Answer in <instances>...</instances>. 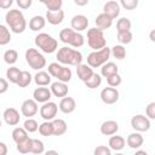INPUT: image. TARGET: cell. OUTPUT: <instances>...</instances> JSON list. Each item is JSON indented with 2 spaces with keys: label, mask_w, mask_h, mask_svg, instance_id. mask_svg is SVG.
I'll use <instances>...</instances> for the list:
<instances>
[{
  "label": "cell",
  "mask_w": 155,
  "mask_h": 155,
  "mask_svg": "<svg viewBox=\"0 0 155 155\" xmlns=\"http://www.w3.org/2000/svg\"><path fill=\"white\" fill-rule=\"evenodd\" d=\"M110 56H111L110 54V48L108 46H105V47H103L102 50H98V51H92L87 56V65L91 67V68L102 67L103 64L109 62Z\"/></svg>",
  "instance_id": "obj_6"
},
{
  "label": "cell",
  "mask_w": 155,
  "mask_h": 155,
  "mask_svg": "<svg viewBox=\"0 0 155 155\" xmlns=\"http://www.w3.org/2000/svg\"><path fill=\"white\" fill-rule=\"evenodd\" d=\"M132 27V23L128 18L126 17H121L120 19H117L116 22V30L117 33H122V31H130Z\"/></svg>",
  "instance_id": "obj_32"
},
{
  "label": "cell",
  "mask_w": 155,
  "mask_h": 155,
  "mask_svg": "<svg viewBox=\"0 0 155 155\" xmlns=\"http://www.w3.org/2000/svg\"><path fill=\"white\" fill-rule=\"evenodd\" d=\"M8 90V81L4 78H0V94L7 92Z\"/></svg>",
  "instance_id": "obj_47"
},
{
  "label": "cell",
  "mask_w": 155,
  "mask_h": 155,
  "mask_svg": "<svg viewBox=\"0 0 155 155\" xmlns=\"http://www.w3.org/2000/svg\"><path fill=\"white\" fill-rule=\"evenodd\" d=\"M31 143H33V138H27L19 143H17V150L21 154H29L31 151Z\"/></svg>",
  "instance_id": "obj_36"
},
{
  "label": "cell",
  "mask_w": 155,
  "mask_h": 155,
  "mask_svg": "<svg viewBox=\"0 0 155 155\" xmlns=\"http://www.w3.org/2000/svg\"><path fill=\"white\" fill-rule=\"evenodd\" d=\"M25 61L28 65L34 70H41L46 65L45 56L36 48H28L25 51Z\"/></svg>",
  "instance_id": "obj_8"
},
{
  "label": "cell",
  "mask_w": 155,
  "mask_h": 155,
  "mask_svg": "<svg viewBox=\"0 0 155 155\" xmlns=\"http://www.w3.org/2000/svg\"><path fill=\"white\" fill-rule=\"evenodd\" d=\"M108 144H109V149H110V150L120 151V150H122V149L125 148V145H126V139H125L124 137H121V136H115V134H113V136L109 138Z\"/></svg>",
  "instance_id": "obj_23"
},
{
  "label": "cell",
  "mask_w": 155,
  "mask_h": 155,
  "mask_svg": "<svg viewBox=\"0 0 155 155\" xmlns=\"http://www.w3.org/2000/svg\"><path fill=\"white\" fill-rule=\"evenodd\" d=\"M21 73H22V70H19L17 67H10V68H7V70H6L7 81H10L11 84H17Z\"/></svg>",
  "instance_id": "obj_29"
},
{
  "label": "cell",
  "mask_w": 155,
  "mask_h": 155,
  "mask_svg": "<svg viewBox=\"0 0 155 155\" xmlns=\"http://www.w3.org/2000/svg\"><path fill=\"white\" fill-rule=\"evenodd\" d=\"M33 79H34L35 84L38 86H40V87H45V86H47V85L51 84V76H50V74L47 71H44V70H39L34 75Z\"/></svg>",
  "instance_id": "obj_26"
},
{
  "label": "cell",
  "mask_w": 155,
  "mask_h": 155,
  "mask_svg": "<svg viewBox=\"0 0 155 155\" xmlns=\"http://www.w3.org/2000/svg\"><path fill=\"white\" fill-rule=\"evenodd\" d=\"M5 22H6L7 27L10 28V30L15 34L23 33L25 30V27H27V22H25L23 12L21 10H16V8L6 12Z\"/></svg>",
  "instance_id": "obj_1"
},
{
  "label": "cell",
  "mask_w": 155,
  "mask_h": 155,
  "mask_svg": "<svg viewBox=\"0 0 155 155\" xmlns=\"http://www.w3.org/2000/svg\"><path fill=\"white\" fill-rule=\"evenodd\" d=\"M110 54H113L114 58L121 61L126 57V48L122 45H115L110 48Z\"/></svg>",
  "instance_id": "obj_38"
},
{
  "label": "cell",
  "mask_w": 155,
  "mask_h": 155,
  "mask_svg": "<svg viewBox=\"0 0 155 155\" xmlns=\"http://www.w3.org/2000/svg\"><path fill=\"white\" fill-rule=\"evenodd\" d=\"M59 40L63 44H68L75 50L85 44V38L81 33L74 31L71 28H64L59 31Z\"/></svg>",
  "instance_id": "obj_3"
},
{
  "label": "cell",
  "mask_w": 155,
  "mask_h": 155,
  "mask_svg": "<svg viewBox=\"0 0 155 155\" xmlns=\"http://www.w3.org/2000/svg\"><path fill=\"white\" fill-rule=\"evenodd\" d=\"M131 126L136 132H147L150 128V120L142 114H137L131 119Z\"/></svg>",
  "instance_id": "obj_9"
},
{
  "label": "cell",
  "mask_w": 155,
  "mask_h": 155,
  "mask_svg": "<svg viewBox=\"0 0 155 155\" xmlns=\"http://www.w3.org/2000/svg\"><path fill=\"white\" fill-rule=\"evenodd\" d=\"M107 82H108L109 87H114V88H115V87H117L119 85H121V82H122V78H121L120 74L117 73V74H114V75L107 78Z\"/></svg>",
  "instance_id": "obj_43"
},
{
  "label": "cell",
  "mask_w": 155,
  "mask_h": 155,
  "mask_svg": "<svg viewBox=\"0 0 155 155\" xmlns=\"http://www.w3.org/2000/svg\"><path fill=\"white\" fill-rule=\"evenodd\" d=\"M51 122L53 127V136H62L67 132L68 125L63 119H53Z\"/></svg>",
  "instance_id": "obj_27"
},
{
  "label": "cell",
  "mask_w": 155,
  "mask_h": 155,
  "mask_svg": "<svg viewBox=\"0 0 155 155\" xmlns=\"http://www.w3.org/2000/svg\"><path fill=\"white\" fill-rule=\"evenodd\" d=\"M35 45L45 53H53L58 48V41L47 33H39L35 36Z\"/></svg>",
  "instance_id": "obj_4"
},
{
  "label": "cell",
  "mask_w": 155,
  "mask_h": 155,
  "mask_svg": "<svg viewBox=\"0 0 155 155\" xmlns=\"http://www.w3.org/2000/svg\"><path fill=\"white\" fill-rule=\"evenodd\" d=\"M39 133L44 137H50L53 136V127H52V122L51 121H44L42 124L39 125Z\"/></svg>",
  "instance_id": "obj_34"
},
{
  "label": "cell",
  "mask_w": 155,
  "mask_h": 155,
  "mask_svg": "<svg viewBox=\"0 0 155 155\" xmlns=\"http://www.w3.org/2000/svg\"><path fill=\"white\" fill-rule=\"evenodd\" d=\"M47 70H48L47 73L51 75V78H57V81H61V82H64V84L69 82L71 80V76H73V73H71L70 68H68L65 65H62L58 62L50 63Z\"/></svg>",
  "instance_id": "obj_5"
},
{
  "label": "cell",
  "mask_w": 155,
  "mask_h": 155,
  "mask_svg": "<svg viewBox=\"0 0 155 155\" xmlns=\"http://www.w3.org/2000/svg\"><path fill=\"white\" fill-rule=\"evenodd\" d=\"M84 84H85V86L87 88L94 90V88H97V87L101 86V84H102V76L99 74H97V73H93V75L86 82H84Z\"/></svg>",
  "instance_id": "obj_33"
},
{
  "label": "cell",
  "mask_w": 155,
  "mask_h": 155,
  "mask_svg": "<svg viewBox=\"0 0 155 155\" xmlns=\"http://www.w3.org/2000/svg\"><path fill=\"white\" fill-rule=\"evenodd\" d=\"M93 155H113L111 150L107 145H98L93 150Z\"/></svg>",
  "instance_id": "obj_45"
},
{
  "label": "cell",
  "mask_w": 155,
  "mask_h": 155,
  "mask_svg": "<svg viewBox=\"0 0 155 155\" xmlns=\"http://www.w3.org/2000/svg\"><path fill=\"white\" fill-rule=\"evenodd\" d=\"M4 120L7 125L10 126H16L19 124V120H21V116H19V111L16 109V108H7L5 109L4 114Z\"/></svg>",
  "instance_id": "obj_15"
},
{
  "label": "cell",
  "mask_w": 155,
  "mask_h": 155,
  "mask_svg": "<svg viewBox=\"0 0 155 155\" xmlns=\"http://www.w3.org/2000/svg\"><path fill=\"white\" fill-rule=\"evenodd\" d=\"M103 13L107 15L108 17H110L111 19H115L119 17L120 15V5L117 1H107L103 6Z\"/></svg>",
  "instance_id": "obj_16"
},
{
  "label": "cell",
  "mask_w": 155,
  "mask_h": 155,
  "mask_svg": "<svg viewBox=\"0 0 155 155\" xmlns=\"http://www.w3.org/2000/svg\"><path fill=\"white\" fill-rule=\"evenodd\" d=\"M58 111V105L54 102H46L41 105L40 108V116L45 120V121H52L53 119H56Z\"/></svg>",
  "instance_id": "obj_10"
},
{
  "label": "cell",
  "mask_w": 155,
  "mask_h": 155,
  "mask_svg": "<svg viewBox=\"0 0 155 155\" xmlns=\"http://www.w3.org/2000/svg\"><path fill=\"white\" fill-rule=\"evenodd\" d=\"M50 91L54 97L62 99L63 97H67V94H68V85L64 82H61V81H54L51 84Z\"/></svg>",
  "instance_id": "obj_17"
},
{
  "label": "cell",
  "mask_w": 155,
  "mask_h": 155,
  "mask_svg": "<svg viewBox=\"0 0 155 155\" xmlns=\"http://www.w3.org/2000/svg\"><path fill=\"white\" fill-rule=\"evenodd\" d=\"M94 23H96V25H97V27H96L97 29L104 31L105 29H108V28L111 27V24H113V19L102 12V13H99V15L96 17Z\"/></svg>",
  "instance_id": "obj_24"
},
{
  "label": "cell",
  "mask_w": 155,
  "mask_h": 155,
  "mask_svg": "<svg viewBox=\"0 0 155 155\" xmlns=\"http://www.w3.org/2000/svg\"><path fill=\"white\" fill-rule=\"evenodd\" d=\"M44 155H59V153L56 150H47L44 153Z\"/></svg>",
  "instance_id": "obj_52"
},
{
  "label": "cell",
  "mask_w": 155,
  "mask_h": 155,
  "mask_svg": "<svg viewBox=\"0 0 155 155\" xmlns=\"http://www.w3.org/2000/svg\"><path fill=\"white\" fill-rule=\"evenodd\" d=\"M143 143H144V138L139 132H133V133H130L127 136L126 144L131 149H139L143 145Z\"/></svg>",
  "instance_id": "obj_20"
},
{
  "label": "cell",
  "mask_w": 155,
  "mask_h": 155,
  "mask_svg": "<svg viewBox=\"0 0 155 155\" xmlns=\"http://www.w3.org/2000/svg\"><path fill=\"white\" fill-rule=\"evenodd\" d=\"M52 97V93L50 91L48 87H36L33 92V99L36 102V103H46V102H50Z\"/></svg>",
  "instance_id": "obj_14"
},
{
  "label": "cell",
  "mask_w": 155,
  "mask_h": 155,
  "mask_svg": "<svg viewBox=\"0 0 155 155\" xmlns=\"http://www.w3.org/2000/svg\"><path fill=\"white\" fill-rule=\"evenodd\" d=\"M31 4H33L31 0H17V5L19 6V8H23V10L29 8L31 6Z\"/></svg>",
  "instance_id": "obj_48"
},
{
  "label": "cell",
  "mask_w": 155,
  "mask_h": 155,
  "mask_svg": "<svg viewBox=\"0 0 155 155\" xmlns=\"http://www.w3.org/2000/svg\"><path fill=\"white\" fill-rule=\"evenodd\" d=\"M42 4L46 6L47 11H59L62 10V0H42Z\"/></svg>",
  "instance_id": "obj_39"
},
{
  "label": "cell",
  "mask_w": 155,
  "mask_h": 155,
  "mask_svg": "<svg viewBox=\"0 0 155 155\" xmlns=\"http://www.w3.org/2000/svg\"><path fill=\"white\" fill-rule=\"evenodd\" d=\"M114 155H125V154H122V153H116V154H114Z\"/></svg>",
  "instance_id": "obj_55"
},
{
  "label": "cell",
  "mask_w": 155,
  "mask_h": 155,
  "mask_svg": "<svg viewBox=\"0 0 155 155\" xmlns=\"http://www.w3.org/2000/svg\"><path fill=\"white\" fill-rule=\"evenodd\" d=\"M145 114H147V117L149 120H154L155 119V102H151V103H149L147 105Z\"/></svg>",
  "instance_id": "obj_46"
},
{
  "label": "cell",
  "mask_w": 155,
  "mask_h": 155,
  "mask_svg": "<svg viewBox=\"0 0 155 155\" xmlns=\"http://www.w3.org/2000/svg\"><path fill=\"white\" fill-rule=\"evenodd\" d=\"M71 29L76 33H80L82 30H86L88 27V18L85 15H75L70 21Z\"/></svg>",
  "instance_id": "obj_13"
},
{
  "label": "cell",
  "mask_w": 155,
  "mask_h": 155,
  "mask_svg": "<svg viewBox=\"0 0 155 155\" xmlns=\"http://www.w3.org/2000/svg\"><path fill=\"white\" fill-rule=\"evenodd\" d=\"M23 128H24L28 133H34V132L38 131V128H39V124H38L36 120H34L33 117H30V119H27V120L24 121V124H23Z\"/></svg>",
  "instance_id": "obj_41"
},
{
  "label": "cell",
  "mask_w": 155,
  "mask_h": 155,
  "mask_svg": "<svg viewBox=\"0 0 155 155\" xmlns=\"http://www.w3.org/2000/svg\"><path fill=\"white\" fill-rule=\"evenodd\" d=\"M87 44L93 51L102 50L107 46V40L104 33L97 28H90L87 30Z\"/></svg>",
  "instance_id": "obj_7"
},
{
  "label": "cell",
  "mask_w": 155,
  "mask_h": 155,
  "mask_svg": "<svg viewBox=\"0 0 155 155\" xmlns=\"http://www.w3.org/2000/svg\"><path fill=\"white\" fill-rule=\"evenodd\" d=\"M99 96L104 104H114L119 101V91L114 87H104Z\"/></svg>",
  "instance_id": "obj_11"
},
{
  "label": "cell",
  "mask_w": 155,
  "mask_h": 155,
  "mask_svg": "<svg viewBox=\"0 0 155 155\" xmlns=\"http://www.w3.org/2000/svg\"><path fill=\"white\" fill-rule=\"evenodd\" d=\"M119 131V124L115 120H107L101 125V133L104 136H113Z\"/></svg>",
  "instance_id": "obj_19"
},
{
  "label": "cell",
  "mask_w": 155,
  "mask_h": 155,
  "mask_svg": "<svg viewBox=\"0 0 155 155\" xmlns=\"http://www.w3.org/2000/svg\"><path fill=\"white\" fill-rule=\"evenodd\" d=\"M116 38H117V41H119L121 45H127V44H130V42L132 41L133 35H132V33H131V30H130V31L117 33Z\"/></svg>",
  "instance_id": "obj_42"
},
{
  "label": "cell",
  "mask_w": 155,
  "mask_h": 155,
  "mask_svg": "<svg viewBox=\"0 0 155 155\" xmlns=\"http://www.w3.org/2000/svg\"><path fill=\"white\" fill-rule=\"evenodd\" d=\"M45 24H46V19L42 16H34L29 21V29L33 31H39L44 29Z\"/></svg>",
  "instance_id": "obj_28"
},
{
  "label": "cell",
  "mask_w": 155,
  "mask_h": 155,
  "mask_svg": "<svg viewBox=\"0 0 155 155\" xmlns=\"http://www.w3.org/2000/svg\"><path fill=\"white\" fill-rule=\"evenodd\" d=\"M0 155H7V145L4 142H0Z\"/></svg>",
  "instance_id": "obj_50"
},
{
  "label": "cell",
  "mask_w": 155,
  "mask_h": 155,
  "mask_svg": "<svg viewBox=\"0 0 155 155\" xmlns=\"http://www.w3.org/2000/svg\"><path fill=\"white\" fill-rule=\"evenodd\" d=\"M134 155H149L145 150H137L136 153H134Z\"/></svg>",
  "instance_id": "obj_53"
},
{
  "label": "cell",
  "mask_w": 155,
  "mask_h": 155,
  "mask_svg": "<svg viewBox=\"0 0 155 155\" xmlns=\"http://www.w3.org/2000/svg\"><path fill=\"white\" fill-rule=\"evenodd\" d=\"M0 127H1V120H0Z\"/></svg>",
  "instance_id": "obj_56"
},
{
  "label": "cell",
  "mask_w": 155,
  "mask_h": 155,
  "mask_svg": "<svg viewBox=\"0 0 155 155\" xmlns=\"http://www.w3.org/2000/svg\"><path fill=\"white\" fill-rule=\"evenodd\" d=\"M74 2H75L78 6H85V5L88 4V0H75Z\"/></svg>",
  "instance_id": "obj_51"
},
{
  "label": "cell",
  "mask_w": 155,
  "mask_h": 155,
  "mask_svg": "<svg viewBox=\"0 0 155 155\" xmlns=\"http://www.w3.org/2000/svg\"><path fill=\"white\" fill-rule=\"evenodd\" d=\"M119 5L122 6L124 8L131 11V10H134V8L138 6V1H137V0H121V1L119 2Z\"/></svg>",
  "instance_id": "obj_44"
},
{
  "label": "cell",
  "mask_w": 155,
  "mask_h": 155,
  "mask_svg": "<svg viewBox=\"0 0 155 155\" xmlns=\"http://www.w3.org/2000/svg\"><path fill=\"white\" fill-rule=\"evenodd\" d=\"M31 154L34 155H40L42 153H45V144L42 140L33 138V143H31Z\"/></svg>",
  "instance_id": "obj_40"
},
{
  "label": "cell",
  "mask_w": 155,
  "mask_h": 155,
  "mask_svg": "<svg viewBox=\"0 0 155 155\" xmlns=\"http://www.w3.org/2000/svg\"><path fill=\"white\" fill-rule=\"evenodd\" d=\"M13 1L12 0H0V8H4V10H7L12 6Z\"/></svg>",
  "instance_id": "obj_49"
},
{
  "label": "cell",
  "mask_w": 155,
  "mask_h": 155,
  "mask_svg": "<svg viewBox=\"0 0 155 155\" xmlns=\"http://www.w3.org/2000/svg\"><path fill=\"white\" fill-rule=\"evenodd\" d=\"M45 19L50 24H52V25H58L64 19V11L63 10H59V11H47Z\"/></svg>",
  "instance_id": "obj_22"
},
{
  "label": "cell",
  "mask_w": 155,
  "mask_h": 155,
  "mask_svg": "<svg viewBox=\"0 0 155 155\" xmlns=\"http://www.w3.org/2000/svg\"><path fill=\"white\" fill-rule=\"evenodd\" d=\"M93 69L91 67H88L87 64H79L76 65V75L78 78L82 81V82H86L92 75H93Z\"/></svg>",
  "instance_id": "obj_21"
},
{
  "label": "cell",
  "mask_w": 155,
  "mask_h": 155,
  "mask_svg": "<svg viewBox=\"0 0 155 155\" xmlns=\"http://www.w3.org/2000/svg\"><path fill=\"white\" fill-rule=\"evenodd\" d=\"M17 59H18V52L16 50L10 48V50L5 51V53H4V62L6 64L12 65V64H15L17 62Z\"/></svg>",
  "instance_id": "obj_37"
},
{
  "label": "cell",
  "mask_w": 155,
  "mask_h": 155,
  "mask_svg": "<svg viewBox=\"0 0 155 155\" xmlns=\"http://www.w3.org/2000/svg\"><path fill=\"white\" fill-rule=\"evenodd\" d=\"M154 33H155L154 30H151V33H150V40H151V41H154V40H155V39H154Z\"/></svg>",
  "instance_id": "obj_54"
},
{
  "label": "cell",
  "mask_w": 155,
  "mask_h": 155,
  "mask_svg": "<svg viewBox=\"0 0 155 155\" xmlns=\"http://www.w3.org/2000/svg\"><path fill=\"white\" fill-rule=\"evenodd\" d=\"M11 136H12V139L16 142V144L19 143V142H22V140H24V139H27L29 137L28 136V132L23 127H16V128H13Z\"/></svg>",
  "instance_id": "obj_30"
},
{
  "label": "cell",
  "mask_w": 155,
  "mask_h": 155,
  "mask_svg": "<svg viewBox=\"0 0 155 155\" xmlns=\"http://www.w3.org/2000/svg\"><path fill=\"white\" fill-rule=\"evenodd\" d=\"M31 80H33L31 74H30L29 71H27V70H22V73H21V75H19V79H18V81H17L16 85H17L18 87H27V86L30 85Z\"/></svg>",
  "instance_id": "obj_31"
},
{
  "label": "cell",
  "mask_w": 155,
  "mask_h": 155,
  "mask_svg": "<svg viewBox=\"0 0 155 155\" xmlns=\"http://www.w3.org/2000/svg\"><path fill=\"white\" fill-rule=\"evenodd\" d=\"M38 111H39V107H38V103L34 99H25L21 105L22 115L28 117V119H30L31 116L36 115Z\"/></svg>",
  "instance_id": "obj_12"
},
{
  "label": "cell",
  "mask_w": 155,
  "mask_h": 155,
  "mask_svg": "<svg viewBox=\"0 0 155 155\" xmlns=\"http://www.w3.org/2000/svg\"><path fill=\"white\" fill-rule=\"evenodd\" d=\"M119 73V67L114 63V62H107L105 64H103L101 67V76L103 78H109L114 74H117Z\"/></svg>",
  "instance_id": "obj_25"
},
{
  "label": "cell",
  "mask_w": 155,
  "mask_h": 155,
  "mask_svg": "<svg viewBox=\"0 0 155 155\" xmlns=\"http://www.w3.org/2000/svg\"><path fill=\"white\" fill-rule=\"evenodd\" d=\"M76 102L73 97H63L58 104V109L64 114H70L75 110Z\"/></svg>",
  "instance_id": "obj_18"
},
{
  "label": "cell",
  "mask_w": 155,
  "mask_h": 155,
  "mask_svg": "<svg viewBox=\"0 0 155 155\" xmlns=\"http://www.w3.org/2000/svg\"><path fill=\"white\" fill-rule=\"evenodd\" d=\"M11 41V33L10 29L4 25L0 24V46H5Z\"/></svg>",
  "instance_id": "obj_35"
},
{
  "label": "cell",
  "mask_w": 155,
  "mask_h": 155,
  "mask_svg": "<svg viewBox=\"0 0 155 155\" xmlns=\"http://www.w3.org/2000/svg\"><path fill=\"white\" fill-rule=\"evenodd\" d=\"M57 61L61 63V64H64V65H79L82 63V53L79 51V50H75V48H70L68 46H63L58 50L57 52Z\"/></svg>",
  "instance_id": "obj_2"
}]
</instances>
